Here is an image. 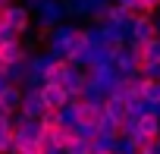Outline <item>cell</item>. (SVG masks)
<instances>
[{
	"mask_svg": "<svg viewBox=\"0 0 160 154\" xmlns=\"http://www.w3.org/2000/svg\"><path fill=\"white\" fill-rule=\"evenodd\" d=\"M75 35H78V25H75V22H57L53 28H47V38H44V41H47V54H50L53 60H66V54H69Z\"/></svg>",
	"mask_w": 160,
	"mask_h": 154,
	"instance_id": "1",
	"label": "cell"
},
{
	"mask_svg": "<svg viewBox=\"0 0 160 154\" xmlns=\"http://www.w3.org/2000/svg\"><path fill=\"white\" fill-rule=\"evenodd\" d=\"M0 19L10 22L19 35H25V32H28V25H32V10H28L25 3H13V0H10V3L0 10Z\"/></svg>",
	"mask_w": 160,
	"mask_h": 154,
	"instance_id": "2",
	"label": "cell"
},
{
	"mask_svg": "<svg viewBox=\"0 0 160 154\" xmlns=\"http://www.w3.org/2000/svg\"><path fill=\"white\" fill-rule=\"evenodd\" d=\"M116 79H122V75L113 69V63H101V66H88L85 69V82H91V85H98L104 91H110L116 85Z\"/></svg>",
	"mask_w": 160,
	"mask_h": 154,
	"instance_id": "3",
	"label": "cell"
},
{
	"mask_svg": "<svg viewBox=\"0 0 160 154\" xmlns=\"http://www.w3.org/2000/svg\"><path fill=\"white\" fill-rule=\"evenodd\" d=\"M82 85H85V69L66 63V69L60 75V88L66 91V98H78V95H82Z\"/></svg>",
	"mask_w": 160,
	"mask_h": 154,
	"instance_id": "4",
	"label": "cell"
},
{
	"mask_svg": "<svg viewBox=\"0 0 160 154\" xmlns=\"http://www.w3.org/2000/svg\"><path fill=\"white\" fill-rule=\"evenodd\" d=\"M44 110H47V107H44L41 91H38V88H22V98H19V113H25V116L38 120Z\"/></svg>",
	"mask_w": 160,
	"mask_h": 154,
	"instance_id": "5",
	"label": "cell"
},
{
	"mask_svg": "<svg viewBox=\"0 0 160 154\" xmlns=\"http://www.w3.org/2000/svg\"><path fill=\"white\" fill-rule=\"evenodd\" d=\"M154 16V13H151ZM151 16H132V22H129V38L132 41H151V38H157V32H154V19Z\"/></svg>",
	"mask_w": 160,
	"mask_h": 154,
	"instance_id": "6",
	"label": "cell"
},
{
	"mask_svg": "<svg viewBox=\"0 0 160 154\" xmlns=\"http://www.w3.org/2000/svg\"><path fill=\"white\" fill-rule=\"evenodd\" d=\"M38 91H41V98H44V107H47V110H57V107H63V104L69 101V98H66V91L60 88V82H47V79H44V82L38 85Z\"/></svg>",
	"mask_w": 160,
	"mask_h": 154,
	"instance_id": "7",
	"label": "cell"
},
{
	"mask_svg": "<svg viewBox=\"0 0 160 154\" xmlns=\"http://www.w3.org/2000/svg\"><path fill=\"white\" fill-rule=\"evenodd\" d=\"M19 98H22V85H3L0 88V113H16L19 110Z\"/></svg>",
	"mask_w": 160,
	"mask_h": 154,
	"instance_id": "8",
	"label": "cell"
},
{
	"mask_svg": "<svg viewBox=\"0 0 160 154\" xmlns=\"http://www.w3.org/2000/svg\"><path fill=\"white\" fill-rule=\"evenodd\" d=\"M101 32H104V44L110 47H119L129 41V25H116V22H101Z\"/></svg>",
	"mask_w": 160,
	"mask_h": 154,
	"instance_id": "9",
	"label": "cell"
},
{
	"mask_svg": "<svg viewBox=\"0 0 160 154\" xmlns=\"http://www.w3.org/2000/svg\"><path fill=\"white\" fill-rule=\"evenodd\" d=\"M75 123H78V98H69L63 107H57V126H63V129L72 132Z\"/></svg>",
	"mask_w": 160,
	"mask_h": 154,
	"instance_id": "10",
	"label": "cell"
},
{
	"mask_svg": "<svg viewBox=\"0 0 160 154\" xmlns=\"http://www.w3.org/2000/svg\"><path fill=\"white\" fill-rule=\"evenodd\" d=\"M25 75H28V57L13 60V63H7V69H3V79H7L10 85H22Z\"/></svg>",
	"mask_w": 160,
	"mask_h": 154,
	"instance_id": "11",
	"label": "cell"
},
{
	"mask_svg": "<svg viewBox=\"0 0 160 154\" xmlns=\"http://www.w3.org/2000/svg\"><path fill=\"white\" fill-rule=\"evenodd\" d=\"M10 151H13V116L0 113V154H10Z\"/></svg>",
	"mask_w": 160,
	"mask_h": 154,
	"instance_id": "12",
	"label": "cell"
},
{
	"mask_svg": "<svg viewBox=\"0 0 160 154\" xmlns=\"http://www.w3.org/2000/svg\"><path fill=\"white\" fill-rule=\"evenodd\" d=\"M28 54H32V50H25L19 38H16V41H3V44H0V57H3V63L22 60V57H28Z\"/></svg>",
	"mask_w": 160,
	"mask_h": 154,
	"instance_id": "13",
	"label": "cell"
},
{
	"mask_svg": "<svg viewBox=\"0 0 160 154\" xmlns=\"http://www.w3.org/2000/svg\"><path fill=\"white\" fill-rule=\"evenodd\" d=\"M138 135H144V138H157V135H160V120H157L154 113L138 116Z\"/></svg>",
	"mask_w": 160,
	"mask_h": 154,
	"instance_id": "14",
	"label": "cell"
},
{
	"mask_svg": "<svg viewBox=\"0 0 160 154\" xmlns=\"http://www.w3.org/2000/svg\"><path fill=\"white\" fill-rule=\"evenodd\" d=\"M104 22H116V25H129V22H132V13H129L126 7H119V3H110V7H107V13H104Z\"/></svg>",
	"mask_w": 160,
	"mask_h": 154,
	"instance_id": "15",
	"label": "cell"
},
{
	"mask_svg": "<svg viewBox=\"0 0 160 154\" xmlns=\"http://www.w3.org/2000/svg\"><path fill=\"white\" fill-rule=\"evenodd\" d=\"M50 63H53V57L47 50L44 54H28V72H35V75H44L50 69Z\"/></svg>",
	"mask_w": 160,
	"mask_h": 154,
	"instance_id": "16",
	"label": "cell"
},
{
	"mask_svg": "<svg viewBox=\"0 0 160 154\" xmlns=\"http://www.w3.org/2000/svg\"><path fill=\"white\" fill-rule=\"evenodd\" d=\"M110 3H113V0H85V16L91 22H104V13H107Z\"/></svg>",
	"mask_w": 160,
	"mask_h": 154,
	"instance_id": "17",
	"label": "cell"
},
{
	"mask_svg": "<svg viewBox=\"0 0 160 154\" xmlns=\"http://www.w3.org/2000/svg\"><path fill=\"white\" fill-rule=\"evenodd\" d=\"M113 138L116 135H104V132H98L88 145H91V154H110L113 151Z\"/></svg>",
	"mask_w": 160,
	"mask_h": 154,
	"instance_id": "18",
	"label": "cell"
},
{
	"mask_svg": "<svg viewBox=\"0 0 160 154\" xmlns=\"http://www.w3.org/2000/svg\"><path fill=\"white\" fill-rule=\"evenodd\" d=\"M78 35L85 38V44H104V32H101V22H88L85 28H78Z\"/></svg>",
	"mask_w": 160,
	"mask_h": 154,
	"instance_id": "19",
	"label": "cell"
},
{
	"mask_svg": "<svg viewBox=\"0 0 160 154\" xmlns=\"http://www.w3.org/2000/svg\"><path fill=\"white\" fill-rule=\"evenodd\" d=\"M104 113H110L113 120H122L126 116V101H119V98H113V95H107V101H104V107H101Z\"/></svg>",
	"mask_w": 160,
	"mask_h": 154,
	"instance_id": "20",
	"label": "cell"
},
{
	"mask_svg": "<svg viewBox=\"0 0 160 154\" xmlns=\"http://www.w3.org/2000/svg\"><path fill=\"white\" fill-rule=\"evenodd\" d=\"M60 3H63V13L69 19H88L85 16V0H60Z\"/></svg>",
	"mask_w": 160,
	"mask_h": 154,
	"instance_id": "21",
	"label": "cell"
},
{
	"mask_svg": "<svg viewBox=\"0 0 160 154\" xmlns=\"http://www.w3.org/2000/svg\"><path fill=\"white\" fill-rule=\"evenodd\" d=\"M98 132H104V135H116L119 132V120H113L110 113H98Z\"/></svg>",
	"mask_w": 160,
	"mask_h": 154,
	"instance_id": "22",
	"label": "cell"
},
{
	"mask_svg": "<svg viewBox=\"0 0 160 154\" xmlns=\"http://www.w3.org/2000/svg\"><path fill=\"white\" fill-rule=\"evenodd\" d=\"M113 151H116V154H135V151H138V145H135V138H129V135H119V132H116V138H113Z\"/></svg>",
	"mask_w": 160,
	"mask_h": 154,
	"instance_id": "23",
	"label": "cell"
},
{
	"mask_svg": "<svg viewBox=\"0 0 160 154\" xmlns=\"http://www.w3.org/2000/svg\"><path fill=\"white\" fill-rule=\"evenodd\" d=\"M98 113H101V107L85 104L82 98H78V123H98Z\"/></svg>",
	"mask_w": 160,
	"mask_h": 154,
	"instance_id": "24",
	"label": "cell"
},
{
	"mask_svg": "<svg viewBox=\"0 0 160 154\" xmlns=\"http://www.w3.org/2000/svg\"><path fill=\"white\" fill-rule=\"evenodd\" d=\"M91 138H78V135H72L69 138V145L63 148L66 154H91V145H88Z\"/></svg>",
	"mask_w": 160,
	"mask_h": 154,
	"instance_id": "25",
	"label": "cell"
},
{
	"mask_svg": "<svg viewBox=\"0 0 160 154\" xmlns=\"http://www.w3.org/2000/svg\"><path fill=\"white\" fill-rule=\"evenodd\" d=\"M119 135H129V138L138 135V116H135V113H126V116L119 120Z\"/></svg>",
	"mask_w": 160,
	"mask_h": 154,
	"instance_id": "26",
	"label": "cell"
},
{
	"mask_svg": "<svg viewBox=\"0 0 160 154\" xmlns=\"http://www.w3.org/2000/svg\"><path fill=\"white\" fill-rule=\"evenodd\" d=\"M141 60H154V63H160V38H151V41L141 44Z\"/></svg>",
	"mask_w": 160,
	"mask_h": 154,
	"instance_id": "27",
	"label": "cell"
},
{
	"mask_svg": "<svg viewBox=\"0 0 160 154\" xmlns=\"http://www.w3.org/2000/svg\"><path fill=\"white\" fill-rule=\"evenodd\" d=\"M141 98L160 101V79H144V82H141Z\"/></svg>",
	"mask_w": 160,
	"mask_h": 154,
	"instance_id": "28",
	"label": "cell"
},
{
	"mask_svg": "<svg viewBox=\"0 0 160 154\" xmlns=\"http://www.w3.org/2000/svg\"><path fill=\"white\" fill-rule=\"evenodd\" d=\"M72 135H78V138H94V135H98V123H75V126H72Z\"/></svg>",
	"mask_w": 160,
	"mask_h": 154,
	"instance_id": "29",
	"label": "cell"
},
{
	"mask_svg": "<svg viewBox=\"0 0 160 154\" xmlns=\"http://www.w3.org/2000/svg\"><path fill=\"white\" fill-rule=\"evenodd\" d=\"M138 72L144 75V79H160V63H154V60H141V63H138Z\"/></svg>",
	"mask_w": 160,
	"mask_h": 154,
	"instance_id": "30",
	"label": "cell"
},
{
	"mask_svg": "<svg viewBox=\"0 0 160 154\" xmlns=\"http://www.w3.org/2000/svg\"><path fill=\"white\" fill-rule=\"evenodd\" d=\"M16 38H22L10 22H3V19H0V44H3V41H16Z\"/></svg>",
	"mask_w": 160,
	"mask_h": 154,
	"instance_id": "31",
	"label": "cell"
},
{
	"mask_svg": "<svg viewBox=\"0 0 160 154\" xmlns=\"http://www.w3.org/2000/svg\"><path fill=\"white\" fill-rule=\"evenodd\" d=\"M16 154H41V145H38V141H22V145L16 148Z\"/></svg>",
	"mask_w": 160,
	"mask_h": 154,
	"instance_id": "32",
	"label": "cell"
},
{
	"mask_svg": "<svg viewBox=\"0 0 160 154\" xmlns=\"http://www.w3.org/2000/svg\"><path fill=\"white\" fill-rule=\"evenodd\" d=\"M151 19H154V32H157V35H160V7H157V10H154V16H151Z\"/></svg>",
	"mask_w": 160,
	"mask_h": 154,
	"instance_id": "33",
	"label": "cell"
},
{
	"mask_svg": "<svg viewBox=\"0 0 160 154\" xmlns=\"http://www.w3.org/2000/svg\"><path fill=\"white\" fill-rule=\"evenodd\" d=\"M113 3H119V7H126V10H129V13H132V7H135V3H138V0H113Z\"/></svg>",
	"mask_w": 160,
	"mask_h": 154,
	"instance_id": "34",
	"label": "cell"
},
{
	"mask_svg": "<svg viewBox=\"0 0 160 154\" xmlns=\"http://www.w3.org/2000/svg\"><path fill=\"white\" fill-rule=\"evenodd\" d=\"M141 3H144L148 10H157V7H160V0H141Z\"/></svg>",
	"mask_w": 160,
	"mask_h": 154,
	"instance_id": "35",
	"label": "cell"
},
{
	"mask_svg": "<svg viewBox=\"0 0 160 154\" xmlns=\"http://www.w3.org/2000/svg\"><path fill=\"white\" fill-rule=\"evenodd\" d=\"M3 85H7V79H3V72H0V88H3Z\"/></svg>",
	"mask_w": 160,
	"mask_h": 154,
	"instance_id": "36",
	"label": "cell"
},
{
	"mask_svg": "<svg viewBox=\"0 0 160 154\" xmlns=\"http://www.w3.org/2000/svg\"><path fill=\"white\" fill-rule=\"evenodd\" d=\"M3 69H7V63H3V57H0V72H3Z\"/></svg>",
	"mask_w": 160,
	"mask_h": 154,
	"instance_id": "37",
	"label": "cell"
},
{
	"mask_svg": "<svg viewBox=\"0 0 160 154\" xmlns=\"http://www.w3.org/2000/svg\"><path fill=\"white\" fill-rule=\"evenodd\" d=\"M7 3H10V0H0V10H3V7H7Z\"/></svg>",
	"mask_w": 160,
	"mask_h": 154,
	"instance_id": "38",
	"label": "cell"
},
{
	"mask_svg": "<svg viewBox=\"0 0 160 154\" xmlns=\"http://www.w3.org/2000/svg\"><path fill=\"white\" fill-rule=\"evenodd\" d=\"M154 141H157V145H160V135H157V138H154Z\"/></svg>",
	"mask_w": 160,
	"mask_h": 154,
	"instance_id": "39",
	"label": "cell"
},
{
	"mask_svg": "<svg viewBox=\"0 0 160 154\" xmlns=\"http://www.w3.org/2000/svg\"><path fill=\"white\" fill-rule=\"evenodd\" d=\"M110 154H116V151H110Z\"/></svg>",
	"mask_w": 160,
	"mask_h": 154,
	"instance_id": "40",
	"label": "cell"
},
{
	"mask_svg": "<svg viewBox=\"0 0 160 154\" xmlns=\"http://www.w3.org/2000/svg\"><path fill=\"white\" fill-rule=\"evenodd\" d=\"M157 38H160V35H157Z\"/></svg>",
	"mask_w": 160,
	"mask_h": 154,
	"instance_id": "41",
	"label": "cell"
}]
</instances>
